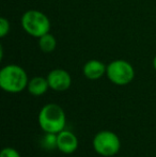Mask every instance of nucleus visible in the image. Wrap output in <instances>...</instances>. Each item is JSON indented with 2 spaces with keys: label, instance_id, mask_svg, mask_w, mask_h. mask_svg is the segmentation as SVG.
Here are the masks:
<instances>
[{
  "label": "nucleus",
  "instance_id": "4468645a",
  "mask_svg": "<svg viewBox=\"0 0 156 157\" xmlns=\"http://www.w3.org/2000/svg\"><path fill=\"white\" fill-rule=\"evenodd\" d=\"M153 67H154V70L156 71V56L154 57V59H153Z\"/></svg>",
  "mask_w": 156,
  "mask_h": 157
},
{
  "label": "nucleus",
  "instance_id": "f8f14e48",
  "mask_svg": "<svg viewBox=\"0 0 156 157\" xmlns=\"http://www.w3.org/2000/svg\"><path fill=\"white\" fill-rule=\"evenodd\" d=\"M0 157H21V156L16 149L6 147H3L2 151L0 152Z\"/></svg>",
  "mask_w": 156,
  "mask_h": 157
},
{
  "label": "nucleus",
  "instance_id": "9d476101",
  "mask_svg": "<svg viewBox=\"0 0 156 157\" xmlns=\"http://www.w3.org/2000/svg\"><path fill=\"white\" fill-rule=\"evenodd\" d=\"M39 47L41 52L45 54H50L57 47V40L51 33H46L43 36L39 37Z\"/></svg>",
  "mask_w": 156,
  "mask_h": 157
},
{
  "label": "nucleus",
  "instance_id": "0eeeda50",
  "mask_svg": "<svg viewBox=\"0 0 156 157\" xmlns=\"http://www.w3.org/2000/svg\"><path fill=\"white\" fill-rule=\"evenodd\" d=\"M57 149L63 154H73L78 149V139L76 135L65 129L57 134Z\"/></svg>",
  "mask_w": 156,
  "mask_h": 157
},
{
  "label": "nucleus",
  "instance_id": "7ed1b4c3",
  "mask_svg": "<svg viewBox=\"0 0 156 157\" xmlns=\"http://www.w3.org/2000/svg\"><path fill=\"white\" fill-rule=\"evenodd\" d=\"M21 27L33 37L43 36L50 31V21L43 12L39 10H28L21 16Z\"/></svg>",
  "mask_w": 156,
  "mask_h": 157
},
{
  "label": "nucleus",
  "instance_id": "f03ea898",
  "mask_svg": "<svg viewBox=\"0 0 156 157\" xmlns=\"http://www.w3.org/2000/svg\"><path fill=\"white\" fill-rule=\"evenodd\" d=\"M28 75L21 66L9 64L0 71V87L8 93H21L28 87Z\"/></svg>",
  "mask_w": 156,
  "mask_h": 157
},
{
  "label": "nucleus",
  "instance_id": "1a4fd4ad",
  "mask_svg": "<svg viewBox=\"0 0 156 157\" xmlns=\"http://www.w3.org/2000/svg\"><path fill=\"white\" fill-rule=\"evenodd\" d=\"M48 89H49V83L47 78L42 76H36L31 78L27 87L28 92L33 96H41L45 94Z\"/></svg>",
  "mask_w": 156,
  "mask_h": 157
},
{
  "label": "nucleus",
  "instance_id": "f257e3e1",
  "mask_svg": "<svg viewBox=\"0 0 156 157\" xmlns=\"http://www.w3.org/2000/svg\"><path fill=\"white\" fill-rule=\"evenodd\" d=\"M39 125L44 132L59 134L67 125V116L60 105L49 103L43 106L39 112Z\"/></svg>",
  "mask_w": 156,
  "mask_h": 157
},
{
  "label": "nucleus",
  "instance_id": "ddd939ff",
  "mask_svg": "<svg viewBox=\"0 0 156 157\" xmlns=\"http://www.w3.org/2000/svg\"><path fill=\"white\" fill-rule=\"evenodd\" d=\"M10 31V21L6 17L0 18V36L4 37Z\"/></svg>",
  "mask_w": 156,
  "mask_h": 157
},
{
  "label": "nucleus",
  "instance_id": "6e6552de",
  "mask_svg": "<svg viewBox=\"0 0 156 157\" xmlns=\"http://www.w3.org/2000/svg\"><path fill=\"white\" fill-rule=\"evenodd\" d=\"M106 70L107 65H105L102 61L92 59L85 63L82 67V74L90 80H97L106 74Z\"/></svg>",
  "mask_w": 156,
  "mask_h": 157
},
{
  "label": "nucleus",
  "instance_id": "39448f33",
  "mask_svg": "<svg viewBox=\"0 0 156 157\" xmlns=\"http://www.w3.org/2000/svg\"><path fill=\"white\" fill-rule=\"evenodd\" d=\"M106 76L113 85L126 86L135 78V70L128 61L113 60L107 65Z\"/></svg>",
  "mask_w": 156,
  "mask_h": 157
},
{
  "label": "nucleus",
  "instance_id": "423d86ee",
  "mask_svg": "<svg viewBox=\"0 0 156 157\" xmlns=\"http://www.w3.org/2000/svg\"><path fill=\"white\" fill-rule=\"evenodd\" d=\"M47 80L49 88L54 91L63 92L70 89L72 85V77L69 72L63 68H55L50 71L47 75Z\"/></svg>",
  "mask_w": 156,
  "mask_h": 157
},
{
  "label": "nucleus",
  "instance_id": "9b49d317",
  "mask_svg": "<svg viewBox=\"0 0 156 157\" xmlns=\"http://www.w3.org/2000/svg\"><path fill=\"white\" fill-rule=\"evenodd\" d=\"M42 147L45 150H54L57 149V134L51 132H45V135L42 138Z\"/></svg>",
  "mask_w": 156,
  "mask_h": 157
},
{
  "label": "nucleus",
  "instance_id": "20e7f679",
  "mask_svg": "<svg viewBox=\"0 0 156 157\" xmlns=\"http://www.w3.org/2000/svg\"><path fill=\"white\" fill-rule=\"evenodd\" d=\"M92 145L98 155L111 157L119 153L121 149V141L116 132L111 130H101L94 136Z\"/></svg>",
  "mask_w": 156,
  "mask_h": 157
}]
</instances>
